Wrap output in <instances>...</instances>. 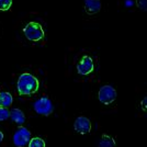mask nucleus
<instances>
[{
  "instance_id": "14",
  "label": "nucleus",
  "mask_w": 147,
  "mask_h": 147,
  "mask_svg": "<svg viewBox=\"0 0 147 147\" xmlns=\"http://www.w3.org/2000/svg\"><path fill=\"white\" fill-rule=\"evenodd\" d=\"M12 5V0H0V11H7Z\"/></svg>"
},
{
  "instance_id": "10",
  "label": "nucleus",
  "mask_w": 147,
  "mask_h": 147,
  "mask_svg": "<svg viewBox=\"0 0 147 147\" xmlns=\"http://www.w3.org/2000/svg\"><path fill=\"white\" fill-rule=\"evenodd\" d=\"M12 102H13V98L9 92H6V91L0 92V107L8 108V107H10L12 104Z\"/></svg>"
},
{
  "instance_id": "17",
  "label": "nucleus",
  "mask_w": 147,
  "mask_h": 147,
  "mask_svg": "<svg viewBox=\"0 0 147 147\" xmlns=\"http://www.w3.org/2000/svg\"><path fill=\"white\" fill-rule=\"evenodd\" d=\"M2 141H3V133L0 131V143H1Z\"/></svg>"
},
{
  "instance_id": "11",
  "label": "nucleus",
  "mask_w": 147,
  "mask_h": 147,
  "mask_svg": "<svg viewBox=\"0 0 147 147\" xmlns=\"http://www.w3.org/2000/svg\"><path fill=\"white\" fill-rule=\"evenodd\" d=\"M98 147H115V141L113 137H111L107 134H103L100 142H99Z\"/></svg>"
},
{
  "instance_id": "9",
  "label": "nucleus",
  "mask_w": 147,
  "mask_h": 147,
  "mask_svg": "<svg viewBox=\"0 0 147 147\" xmlns=\"http://www.w3.org/2000/svg\"><path fill=\"white\" fill-rule=\"evenodd\" d=\"M10 119L12 120L14 123H17L18 125H23L25 122V115L24 113L19 109H12L10 111Z\"/></svg>"
},
{
  "instance_id": "3",
  "label": "nucleus",
  "mask_w": 147,
  "mask_h": 147,
  "mask_svg": "<svg viewBox=\"0 0 147 147\" xmlns=\"http://www.w3.org/2000/svg\"><path fill=\"white\" fill-rule=\"evenodd\" d=\"M98 98L100 102L103 104H111L114 102V100L117 99V91L115 89L110 85H105L100 88L98 93Z\"/></svg>"
},
{
  "instance_id": "15",
  "label": "nucleus",
  "mask_w": 147,
  "mask_h": 147,
  "mask_svg": "<svg viewBox=\"0 0 147 147\" xmlns=\"http://www.w3.org/2000/svg\"><path fill=\"white\" fill-rule=\"evenodd\" d=\"M136 6L142 11H147V0H136Z\"/></svg>"
},
{
  "instance_id": "1",
  "label": "nucleus",
  "mask_w": 147,
  "mask_h": 147,
  "mask_svg": "<svg viewBox=\"0 0 147 147\" xmlns=\"http://www.w3.org/2000/svg\"><path fill=\"white\" fill-rule=\"evenodd\" d=\"M40 82L36 77L30 73H23L19 77L17 89L21 96H30L38 90Z\"/></svg>"
},
{
  "instance_id": "13",
  "label": "nucleus",
  "mask_w": 147,
  "mask_h": 147,
  "mask_svg": "<svg viewBox=\"0 0 147 147\" xmlns=\"http://www.w3.org/2000/svg\"><path fill=\"white\" fill-rule=\"evenodd\" d=\"M10 117V111L7 108L0 107V121H6Z\"/></svg>"
},
{
  "instance_id": "16",
  "label": "nucleus",
  "mask_w": 147,
  "mask_h": 147,
  "mask_svg": "<svg viewBox=\"0 0 147 147\" xmlns=\"http://www.w3.org/2000/svg\"><path fill=\"white\" fill-rule=\"evenodd\" d=\"M141 109L147 114V96L141 101Z\"/></svg>"
},
{
  "instance_id": "2",
  "label": "nucleus",
  "mask_w": 147,
  "mask_h": 147,
  "mask_svg": "<svg viewBox=\"0 0 147 147\" xmlns=\"http://www.w3.org/2000/svg\"><path fill=\"white\" fill-rule=\"evenodd\" d=\"M24 36L32 42H38L44 37V30L37 22H30L23 28Z\"/></svg>"
},
{
  "instance_id": "12",
  "label": "nucleus",
  "mask_w": 147,
  "mask_h": 147,
  "mask_svg": "<svg viewBox=\"0 0 147 147\" xmlns=\"http://www.w3.org/2000/svg\"><path fill=\"white\" fill-rule=\"evenodd\" d=\"M29 147H45V142L40 137H33L29 143Z\"/></svg>"
},
{
  "instance_id": "6",
  "label": "nucleus",
  "mask_w": 147,
  "mask_h": 147,
  "mask_svg": "<svg viewBox=\"0 0 147 147\" xmlns=\"http://www.w3.org/2000/svg\"><path fill=\"white\" fill-rule=\"evenodd\" d=\"M94 69V63L90 56L85 55L80 58L79 63L77 64V71L81 76H86L91 74Z\"/></svg>"
},
{
  "instance_id": "5",
  "label": "nucleus",
  "mask_w": 147,
  "mask_h": 147,
  "mask_svg": "<svg viewBox=\"0 0 147 147\" xmlns=\"http://www.w3.org/2000/svg\"><path fill=\"white\" fill-rule=\"evenodd\" d=\"M33 109L41 115H49L53 112V104L47 97H42L33 103Z\"/></svg>"
},
{
  "instance_id": "4",
  "label": "nucleus",
  "mask_w": 147,
  "mask_h": 147,
  "mask_svg": "<svg viewBox=\"0 0 147 147\" xmlns=\"http://www.w3.org/2000/svg\"><path fill=\"white\" fill-rule=\"evenodd\" d=\"M31 141V132L23 126L19 127L13 135V143L17 147L26 146Z\"/></svg>"
},
{
  "instance_id": "8",
  "label": "nucleus",
  "mask_w": 147,
  "mask_h": 147,
  "mask_svg": "<svg viewBox=\"0 0 147 147\" xmlns=\"http://www.w3.org/2000/svg\"><path fill=\"white\" fill-rule=\"evenodd\" d=\"M101 7V0H85V11L90 16L98 13Z\"/></svg>"
},
{
  "instance_id": "7",
  "label": "nucleus",
  "mask_w": 147,
  "mask_h": 147,
  "mask_svg": "<svg viewBox=\"0 0 147 147\" xmlns=\"http://www.w3.org/2000/svg\"><path fill=\"white\" fill-rule=\"evenodd\" d=\"M74 129L77 133H79L81 135L88 134L91 132V122L86 117H78L75 120Z\"/></svg>"
}]
</instances>
